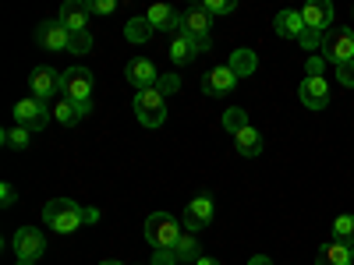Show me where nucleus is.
I'll return each instance as SVG.
<instances>
[{
  "label": "nucleus",
  "mask_w": 354,
  "mask_h": 265,
  "mask_svg": "<svg viewBox=\"0 0 354 265\" xmlns=\"http://www.w3.org/2000/svg\"><path fill=\"white\" fill-rule=\"evenodd\" d=\"M315 265H354V255H351V244L344 241H330L315 251Z\"/></svg>",
  "instance_id": "nucleus-18"
},
{
  "label": "nucleus",
  "mask_w": 354,
  "mask_h": 265,
  "mask_svg": "<svg viewBox=\"0 0 354 265\" xmlns=\"http://www.w3.org/2000/svg\"><path fill=\"white\" fill-rule=\"evenodd\" d=\"M195 265H220V262H216V258H205V255H202V258H198Z\"/></svg>",
  "instance_id": "nucleus-39"
},
{
  "label": "nucleus",
  "mask_w": 354,
  "mask_h": 265,
  "mask_svg": "<svg viewBox=\"0 0 354 265\" xmlns=\"http://www.w3.org/2000/svg\"><path fill=\"white\" fill-rule=\"evenodd\" d=\"M88 110H93V103H71V99H61V103H57L53 106V117H57V121H61L64 128H75L78 121H85V117H88Z\"/></svg>",
  "instance_id": "nucleus-20"
},
{
  "label": "nucleus",
  "mask_w": 354,
  "mask_h": 265,
  "mask_svg": "<svg viewBox=\"0 0 354 265\" xmlns=\"http://www.w3.org/2000/svg\"><path fill=\"white\" fill-rule=\"evenodd\" d=\"M36 43L43 46V50H68L71 53V32L57 21V18H50V21H39V28H36Z\"/></svg>",
  "instance_id": "nucleus-12"
},
{
  "label": "nucleus",
  "mask_w": 354,
  "mask_h": 265,
  "mask_svg": "<svg viewBox=\"0 0 354 265\" xmlns=\"http://www.w3.org/2000/svg\"><path fill=\"white\" fill-rule=\"evenodd\" d=\"M149 265H177V255H174V248H167V251H156Z\"/></svg>",
  "instance_id": "nucleus-36"
},
{
  "label": "nucleus",
  "mask_w": 354,
  "mask_h": 265,
  "mask_svg": "<svg viewBox=\"0 0 354 265\" xmlns=\"http://www.w3.org/2000/svg\"><path fill=\"white\" fill-rule=\"evenodd\" d=\"M220 124H223V131H230V135H238L241 128H248V113H245L241 106H230V110L223 113V121H220Z\"/></svg>",
  "instance_id": "nucleus-28"
},
{
  "label": "nucleus",
  "mask_w": 354,
  "mask_h": 265,
  "mask_svg": "<svg viewBox=\"0 0 354 265\" xmlns=\"http://www.w3.org/2000/svg\"><path fill=\"white\" fill-rule=\"evenodd\" d=\"M322 57H326V64H333V68L351 64L354 61V32L351 28H333V32H326V39H322Z\"/></svg>",
  "instance_id": "nucleus-6"
},
{
  "label": "nucleus",
  "mask_w": 354,
  "mask_h": 265,
  "mask_svg": "<svg viewBox=\"0 0 354 265\" xmlns=\"http://www.w3.org/2000/svg\"><path fill=\"white\" fill-rule=\"evenodd\" d=\"M153 21L145 18V14H135V18H128V25H124V39L128 43H149L153 39Z\"/></svg>",
  "instance_id": "nucleus-23"
},
{
  "label": "nucleus",
  "mask_w": 354,
  "mask_h": 265,
  "mask_svg": "<svg viewBox=\"0 0 354 265\" xmlns=\"http://www.w3.org/2000/svg\"><path fill=\"white\" fill-rule=\"evenodd\" d=\"M202 11L209 14V18H223V14H234V11H238V4H234V0H205Z\"/></svg>",
  "instance_id": "nucleus-29"
},
{
  "label": "nucleus",
  "mask_w": 354,
  "mask_h": 265,
  "mask_svg": "<svg viewBox=\"0 0 354 265\" xmlns=\"http://www.w3.org/2000/svg\"><path fill=\"white\" fill-rule=\"evenodd\" d=\"M11 113H15L18 128H25V131H43V128L50 124V117H53L50 103H43V99H36V96H25V99H18Z\"/></svg>",
  "instance_id": "nucleus-5"
},
{
  "label": "nucleus",
  "mask_w": 354,
  "mask_h": 265,
  "mask_svg": "<svg viewBox=\"0 0 354 265\" xmlns=\"http://www.w3.org/2000/svg\"><path fill=\"white\" fill-rule=\"evenodd\" d=\"M333 71H337V85L354 88V61H351V64H340V68H333Z\"/></svg>",
  "instance_id": "nucleus-33"
},
{
  "label": "nucleus",
  "mask_w": 354,
  "mask_h": 265,
  "mask_svg": "<svg viewBox=\"0 0 354 265\" xmlns=\"http://www.w3.org/2000/svg\"><path fill=\"white\" fill-rule=\"evenodd\" d=\"M96 219H100L96 209H82V205L71 202V198H50V202L43 205V223H46L53 233H75L78 226L96 223Z\"/></svg>",
  "instance_id": "nucleus-1"
},
{
  "label": "nucleus",
  "mask_w": 354,
  "mask_h": 265,
  "mask_svg": "<svg viewBox=\"0 0 354 265\" xmlns=\"http://www.w3.org/2000/svg\"><path fill=\"white\" fill-rule=\"evenodd\" d=\"M181 32H185L188 39H195V43L202 46V53L213 46V18L202 11V4H198V8H188V11L181 14Z\"/></svg>",
  "instance_id": "nucleus-7"
},
{
  "label": "nucleus",
  "mask_w": 354,
  "mask_h": 265,
  "mask_svg": "<svg viewBox=\"0 0 354 265\" xmlns=\"http://www.w3.org/2000/svg\"><path fill=\"white\" fill-rule=\"evenodd\" d=\"M298 99L308 110H326L330 106V81L326 78H305L298 88Z\"/></svg>",
  "instance_id": "nucleus-14"
},
{
  "label": "nucleus",
  "mask_w": 354,
  "mask_h": 265,
  "mask_svg": "<svg viewBox=\"0 0 354 265\" xmlns=\"http://www.w3.org/2000/svg\"><path fill=\"white\" fill-rule=\"evenodd\" d=\"M117 0H88V14H113Z\"/></svg>",
  "instance_id": "nucleus-34"
},
{
  "label": "nucleus",
  "mask_w": 354,
  "mask_h": 265,
  "mask_svg": "<svg viewBox=\"0 0 354 265\" xmlns=\"http://www.w3.org/2000/svg\"><path fill=\"white\" fill-rule=\"evenodd\" d=\"M11 248H15V262L36 265L46 255V233L39 226H18L15 237H11Z\"/></svg>",
  "instance_id": "nucleus-3"
},
{
  "label": "nucleus",
  "mask_w": 354,
  "mask_h": 265,
  "mask_svg": "<svg viewBox=\"0 0 354 265\" xmlns=\"http://www.w3.org/2000/svg\"><path fill=\"white\" fill-rule=\"evenodd\" d=\"M333 241H344V244H354V216L344 213L333 219Z\"/></svg>",
  "instance_id": "nucleus-27"
},
{
  "label": "nucleus",
  "mask_w": 354,
  "mask_h": 265,
  "mask_svg": "<svg viewBox=\"0 0 354 265\" xmlns=\"http://www.w3.org/2000/svg\"><path fill=\"white\" fill-rule=\"evenodd\" d=\"M234 88H238V75H234L227 64L213 68L209 75L202 78V92L205 96H227V92H234Z\"/></svg>",
  "instance_id": "nucleus-15"
},
{
  "label": "nucleus",
  "mask_w": 354,
  "mask_h": 265,
  "mask_svg": "<svg viewBox=\"0 0 354 265\" xmlns=\"http://www.w3.org/2000/svg\"><path fill=\"white\" fill-rule=\"evenodd\" d=\"M100 265H124V262H113V258H110V262H100Z\"/></svg>",
  "instance_id": "nucleus-40"
},
{
  "label": "nucleus",
  "mask_w": 354,
  "mask_h": 265,
  "mask_svg": "<svg viewBox=\"0 0 354 265\" xmlns=\"http://www.w3.org/2000/svg\"><path fill=\"white\" fill-rule=\"evenodd\" d=\"M326 71V57H308L305 61V78H322Z\"/></svg>",
  "instance_id": "nucleus-32"
},
{
  "label": "nucleus",
  "mask_w": 354,
  "mask_h": 265,
  "mask_svg": "<svg viewBox=\"0 0 354 265\" xmlns=\"http://www.w3.org/2000/svg\"><path fill=\"white\" fill-rule=\"evenodd\" d=\"M57 21H61L68 32H88V4H82V0H64Z\"/></svg>",
  "instance_id": "nucleus-16"
},
{
  "label": "nucleus",
  "mask_w": 354,
  "mask_h": 265,
  "mask_svg": "<svg viewBox=\"0 0 354 265\" xmlns=\"http://www.w3.org/2000/svg\"><path fill=\"white\" fill-rule=\"evenodd\" d=\"M227 68L238 75V81L241 78H248V75H255V68H259V57L252 53V50H234L230 53V61H227Z\"/></svg>",
  "instance_id": "nucleus-24"
},
{
  "label": "nucleus",
  "mask_w": 354,
  "mask_h": 265,
  "mask_svg": "<svg viewBox=\"0 0 354 265\" xmlns=\"http://www.w3.org/2000/svg\"><path fill=\"white\" fill-rule=\"evenodd\" d=\"M198 53H202V46H198L195 39H188L185 32L170 36V61H174V64H192Z\"/></svg>",
  "instance_id": "nucleus-19"
},
{
  "label": "nucleus",
  "mask_w": 354,
  "mask_h": 265,
  "mask_svg": "<svg viewBox=\"0 0 354 265\" xmlns=\"http://www.w3.org/2000/svg\"><path fill=\"white\" fill-rule=\"evenodd\" d=\"M322 39H326L322 32H312V28H305L298 43H301V50H305V53H312V50H322Z\"/></svg>",
  "instance_id": "nucleus-30"
},
{
  "label": "nucleus",
  "mask_w": 354,
  "mask_h": 265,
  "mask_svg": "<svg viewBox=\"0 0 354 265\" xmlns=\"http://www.w3.org/2000/svg\"><path fill=\"white\" fill-rule=\"evenodd\" d=\"M0 195H4V198H0V205H4V209H11V205L18 202V191H15V184H4V188H0Z\"/></svg>",
  "instance_id": "nucleus-37"
},
{
  "label": "nucleus",
  "mask_w": 354,
  "mask_h": 265,
  "mask_svg": "<svg viewBox=\"0 0 354 265\" xmlns=\"http://www.w3.org/2000/svg\"><path fill=\"white\" fill-rule=\"evenodd\" d=\"M252 265H273V262L266 258V255H255V258H252Z\"/></svg>",
  "instance_id": "nucleus-38"
},
{
  "label": "nucleus",
  "mask_w": 354,
  "mask_h": 265,
  "mask_svg": "<svg viewBox=\"0 0 354 265\" xmlns=\"http://www.w3.org/2000/svg\"><path fill=\"white\" fill-rule=\"evenodd\" d=\"M209 223H213V195H209V191H202V195H195V198L188 202L181 226H185L188 233H198V230H205Z\"/></svg>",
  "instance_id": "nucleus-10"
},
{
  "label": "nucleus",
  "mask_w": 354,
  "mask_h": 265,
  "mask_svg": "<svg viewBox=\"0 0 354 265\" xmlns=\"http://www.w3.org/2000/svg\"><path fill=\"white\" fill-rule=\"evenodd\" d=\"M234 149H238V156H245V159H255L259 153H262V135L248 124V128H241L238 135H234Z\"/></svg>",
  "instance_id": "nucleus-21"
},
{
  "label": "nucleus",
  "mask_w": 354,
  "mask_h": 265,
  "mask_svg": "<svg viewBox=\"0 0 354 265\" xmlns=\"http://www.w3.org/2000/svg\"><path fill=\"white\" fill-rule=\"evenodd\" d=\"M0 141L8 145V149H28V145H32V131H25V128H8L4 135H0Z\"/></svg>",
  "instance_id": "nucleus-26"
},
{
  "label": "nucleus",
  "mask_w": 354,
  "mask_h": 265,
  "mask_svg": "<svg viewBox=\"0 0 354 265\" xmlns=\"http://www.w3.org/2000/svg\"><path fill=\"white\" fill-rule=\"evenodd\" d=\"M298 14H301L305 28H312V32H322V36L333 32V4H326V0H312Z\"/></svg>",
  "instance_id": "nucleus-11"
},
{
  "label": "nucleus",
  "mask_w": 354,
  "mask_h": 265,
  "mask_svg": "<svg viewBox=\"0 0 354 265\" xmlns=\"http://www.w3.org/2000/svg\"><path fill=\"white\" fill-rule=\"evenodd\" d=\"M145 18L153 21V28H156V32H170V36H177V32H181V14H177L170 4H153L149 11H145Z\"/></svg>",
  "instance_id": "nucleus-17"
},
{
  "label": "nucleus",
  "mask_w": 354,
  "mask_h": 265,
  "mask_svg": "<svg viewBox=\"0 0 354 265\" xmlns=\"http://www.w3.org/2000/svg\"><path fill=\"white\" fill-rule=\"evenodd\" d=\"M181 233H185V226L177 223L170 213H153L149 219H145V241H149L153 251L174 248L177 241H181Z\"/></svg>",
  "instance_id": "nucleus-2"
},
{
  "label": "nucleus",
  "mask_w": 354,
  "mask_h": 265,
  "mask_svg": "<svg viewBox=\"0 0 354 265\" xmlns=\"http://www.w3.org/2000/svg\"><path fill=\"white\" fill-rule=\"evenodd\" d=\"M124 78L135 85V92H138V88H156L160 71H156V64L149 61V57H135V61H128V68H124Z\"/></svg>",
  "instance_id": "nucleus-13"
},
{
  "label": "nucleus",
  "mask_w": 354,
  "mask_h": 265,
  "mask_svg": "<svg viewBox=\"0 0 354 265\" xmlns=\"http://www.w3.org/2000/svg\"><path fill=\"white\" fill-rule=\"evenodd\" d=\"M135 117L142 128H160L167 121V103L160 88H138L135 92Z\"/></svg>",
  "instance_id": "nucleus-4"
},
{
  "label": "nucleus",
  "mask_w": 354,
  "mask_h": 265,
  "mask_svg": "<svg viewBox=\"0 0 354 265\" xmlns=\"http://www.w3.org/2000/svg\"><path fill=\"white\" fill-rule=\"evenodd\" d=\"M156 88H160L163 96H170V92H177V88H181V78H177V75H163V78L156 81Z\"/></svg>",
  "instance_id": "nucleus-35"
},
{
  "label": "nucleus",
  "mask_w": 354,
  "mask_h": 265,
  "mask_svg": "<svg viewBox=\"0 0 354 265\" xmlns=\"http://www.w3.org/2000/svg\"><path fill=\"white\" fill-rule=\"evenodd\" d=\"M351 255H354V244H351Z\"/></svg>",
  "instance_id": "nucleus-41"
},
{
  "label": "nucleus",
  "mask_w": 354,
  "mask_h": 265,
  "mask_svg": "<svg viewBox=\"0 0 354 265\" xmlns=\"http://www.w3.org/2000/svg\"><path fill=\"white\" fill-rule=\"evenodd\" d=\"M273 25H277V36H283V39H301V32H305V21L298 11H280Z\"/></svg>",
  "instance_id": "nucleus-22"
},
{
  "label": "nucleus",
  "mask_w": 354,
  "mask_h": 265,
  "mask_svg": "<svg viewBox=\"0 0 354 265\" xmlns=\"http://www.w3.org/2000/svg\"><path fill=\"white\" fill-rule=\"evenodd\" d=\"M93 50V36L88 32H71V53L78 57V53H88Z\"/></svg>",
  "instance_id": "nucleus-31"
},
{
  "label": "nucleus",
  "mask_w": 354,
  "mask_h": 265,
  "mask_svg": "<svg viewBox=\"0 0 354 265\" xmlns=\"http://www.w3.org/2000/svg\"><path fill=\"white\" fill-rule=\"evenodd\" d=\"M61 96L71 99V103H93V71L88 68H68L64 71V85H61Z\"/></svg>",
  "instance_id": "nucleus-8"
},
{
  "label": "nucleus",
  "mask_w": 354,
  "mask_h": 265,
  "mask_svg": "<svg viewBox=\"0 0 354 265\" xmlns=\"http://www.w3.org/2000/svg\"><path fill=\"white\" fill-rule=\"evenodd\" d=\"M61 85H64V71H53L46 64L32 68V75H28V88H32V96L43 99V103H50V96L61 92Z\"/></svg>",
  "instance_id": "nucleus-9"
},
{
  "label": "nucleus",
  "mask_w": 354,
  "mask_h": 265,
  "mask_svg": "<svg viewBox=\"0 0 354 265\" xmlns=\"http://www.w3.org/2000/svg\"><path fill=\"white\" fill-rule=\"evenodd\" d=\"M174 255H177V262H198L202 258V251H198V241H195V233H181V241L174 244Z\"/></svg>",
  "instance_id": "nucleus-25"
}]
</instances>
